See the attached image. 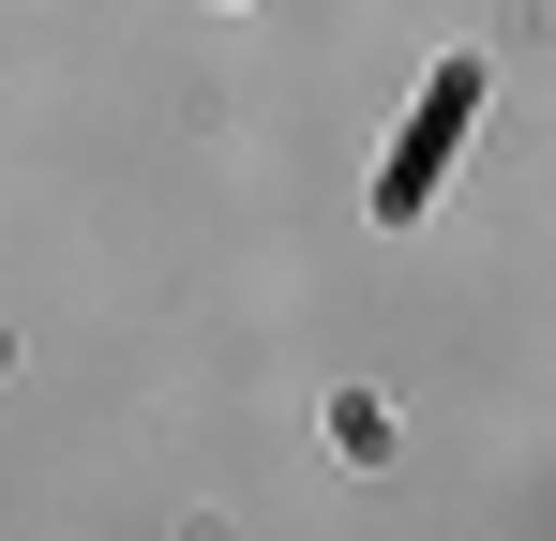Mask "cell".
I'll return each instance as SVG.
<instances>
[{"mask_svg": "<svg viewBox=\"0 0 556 541\" xmlns=\"http://www.w3.org/2000/svg\"><path fill=\"white\" fill-rule=\"evenodd\" d=\"M466 121H481V61H437V76H421V121H406V136H391V166H376V211H391V226H421V211H437Z\"/></svg>", "mask_w": 556, "mask_h": 541, "instance_id": "cell-1", "label": "cell"}]
</instances>
